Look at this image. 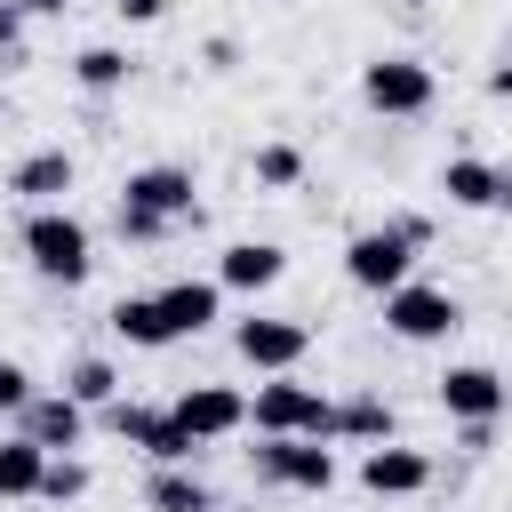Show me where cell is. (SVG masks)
<instances>
[{
	"label": "cell",
	"instance_id": "13",
	"mask_svg": "<svg viewBox=\"0 0 512 512\" xmlns=\"http://www.w3.org/2000/svg\"><path fill=\"white\" fill-rule=\"evenodd\" d=\"M280 272H288V248H280V240H232L224 264H216V280H224V288H248V296L272 288Z\"/></svg>",
	"mask_w": 512,
	"mask_h": 512
},
{
	"label": "cell",
	"instance_id": "25",
	"mask_svg": "<svg viewBox=\"0 0 512 512\" xmlns=\"http://www.w3.org/2000/svg\"><path fill=\"white\" fill-rule=\"evenodd\" d=\"M296 176H304V152H296V144H264V152H256V184H272V192H288Z\"/></svg>",
	"mask_w": 512,
	"mask_h": 512
},
{
	"label": "cell",
	"instance_id": "9",
	"mask_svg": "<svg viewBox=\"0 0 512 512\" xmlns=\"http://www.w3.org/2000/svg\"><path fill=\"white\" fill-rule=\"evenodd\" d=\"M504 400H512V384H504L496 368H480V360H464V368L440 376V408H448L456 424H488Z\"/></svg>",
	"mask_w": 512,
	"mask_h": 512
},
{
	"label": "cell",
	"instance_id": "2",
	"mask_svg": "<svg viewBox=\"0 0 512 512\" xmlns=\"http://www.w3.org/2000/svg\"><path fill=\"white\" fill-rule=\"evenodd\" d=\"M248 424H256V432H304V440H336V408H328L312 384H296V376H272V384H256V408H248Z\"/></svg>",
	"mask_w": 512,
	"mask_h": 512
},
{
	"label": "cell",
	"instance_id": "3",
	"mask_svg": "<svg viewBox=\"0 0 512 512\" xmlns=\"http://www.w3.org/2000/svg\"><path fill=\"white\" fill-rule=\"evenodd\" d=\"M384 328H392L400 344H440V336H456V328H464V304H456L448 288L400 280V288L384 296Z\"/></svg>",
	"mask_w": 512,
	"mask_h": 512
},
{
	"label": "cell",
	"instance_id": "28",
	"mask_svg": "<svg viewBox=\"0 0 512 512\" xmlns=\"http://www.w3.org/2000/svg\"><path fill=\"white\" fill-rule=\"evenodd\" d=\"M152 416H160V408H136V400H112V408H104V424H112L120 440H144V424H152Z\"/></svg>",
	"mask_w": 512,
	"mask_h": 512
},
{
	"label": "cell",
	"instance_id": "6",
	"mask_svg": "<svg viewBox=\"0 0 512 512\" xmlns=\"http://www.w3.org/2000/svg\"><path fill=\"white\" fill-rule=\"evenodd\" d=\"M360 96H368V112H384V120H416V112H432V72H424L416 56H376V64L360 72Z\"/></svg>",
	"mask_w": 512,
	"mask_h": 512
},
{
	"label": "cell",
	"instance_id": "8",
	"mask_svg": "<svg viewBox=\"0 0 512 512\" xmlns=\"http://www.w3.org/2000/svg\"><path fill=\"white\" fill-rule=\"evenodd\" d=\"M168 416L208 448V440H224V432H240V424H248V400H240L232 384H192V392H176V408H168Z\"/></svg>",
	"mask_w": 512,
	"mask_h": 512
},
{
	"label": "cell",
	"instance_id": "24",
	"mask_svg": "<svg viewBox=\"0 0 512 512\" xmlns=\"http://www.w3.org/2000/svg\"><path fill=\"white\" fill-rule=\"evenodd\" d=\"M40 496H48V504H80V496H88V464H80V456H48Z\"/></svg>",
	"mask_w": 512,
	"mask_h": 512
},
{
	"label": "cell",
	"instance_id": "7",
	"mask_svg": "<svg viewBox=\"0 0 512 512\" xmlns=\"http://www.w3.org/2000/svg\"><path fill=\"white\" fill-rule=\"evenodd\" d=\"M232 344H240V360H248V368L288 376V368L304 360V320H272V312H256V320H240V328H232Z\"/></svg>",
	"mask_w": 512,
	"mask_h": 512
},
{
	"label": "cell",
	"instance_id": "16",
	"mask_svg": "<svg viewBox=\"0 0 512 512\" xmlns=\"http://www.w3.org/2000/svg\"><path fill=\"white\" fill-rule=\"evenodd\" d=\"M112 336H120V344H136V352H160V344H176V328H168L160 296H120V304H112Z\"/></svg>",
	"mask_w": 512,
	"mask_h": 512
},
{
	"label": "cell",
	"instance_id": "19",
	"mask_svg": "<svg viewBox=\"0 0 512 512\" xmlns=\"http://www.w3.org/2000/svg\"><path fill=\"white\" fill-rule=\"evenodd\" d=\"M40 472H48V448L32 432L0 440V496H40Z\"/></svg>",
	"mask_w": 512,
	"mask_h": 512
},
{
	"label": "cell",
	"instance_id": "4",
	"mask_svg": "<svg viewBox=\"0 0 512 512\" xmlns=\"http://www.w3.org/2000/svg\"><path fill=\"white\" fill-rule=\"evenodd\" d=\"M256 472H264L272 488H304V496H320V488H336V448H320V440H304V432H264Z\"/></svg>",
	"mask_w": 512,
	"mask_h": 512
},
{
	"label": "cell",
	"instance_id": "17",
	"mask_svg": "<svg viewBox=\"0 0 512 512\" xmlns=\"http://www.w3.org/2000/svg\"><path fill=\"white\" fill-rule=\"evenodd\" d=\"M440 192H448L456 208H504V168H488V160H448V168H440Z\"/></svg>",
	"mask_w": 512,
	"mask_h": 512
},
{
	"label": "cell",
	"instance_id": "20",
	"mask_svg": "<svg viewBox=\"0 0 512 512\" xmlns=\"http://www.w3.org/2000/svg\"><path fill=\"white\" fill-rule=\"evenodd\" d=\"M336 440H392V400H376V392H360V400H344L336 408Z\"/></svg>",
	"mask_w": 512,
	"mask_h": 512
},
{
	"label": "cell",
	"instance_id": "21",
	"mask_svg": "<svg viewBox=\"0 0 512 512\" xmlns=\"http://www.w3.org/2000/svg\"><path fill=\"white\" fill-rule=\"evenodd\" d=\"M128 72H136V64H128L120 48H80V56H72V80H80L88 96H112V88H128Z\"/></svg>",
	"mask_w": 512,
	"mask_h": 512
},
{
	"label": "cell",
	"instance_id": "26",
	"mask_svg": "<svg viewBox=\"0 0 512 512\" xmlns=\"http://www.w3.org/2000/svg\"><path fill=\"white\" fill-rule=\"evenodd\" d=\"M168 232H176V224H168L160 208H136V200H120V240H136V248H144V240H168Z\"/></svg>",
	"mask_w": 512,
	"mask_h": 512
},
{
	"label": "cell",
	"instance_id": "22",
	"mask_svg": "<svg viewBox=\"0 0 512 512\" xmlns=\"http://www.w3.org/2000/svg\"><path fill=\"white\" fill-rule=\"evenodd\" d=\"M64 392H72L80 408H112V400H120V376H112V360H72Z\"/></svg>",
	"mask_w": 512,
	"mask_h": 512
},
{
	"label": "cell",
	"instance_id": "12",
	"mask_svg": "<svg viewBox=\"0 0 512 512\" xmlns=\"http://www.w3.org/2000/svg\"><path fill=\"white\" fill-rule=\"evenodd\" d=\"M432 480V464L416 456V448H392V440H376L368 456H360V488L368 496H416Z\"/></svg>",
	"mask_w": 512,
	"mask_h": 512
},
{
	"label": "cell",
	"instance_id": "15",
	"mask_svg": "<svg viewBox=\"0 0 512 512\" xmlns=\"http://www.w3.org/2000/svg\"><path fill=\"white\" fill-rule=\"evenodd\" d=\"M160 312H168L176 336H200L224 312V280H176V288H160Z\"/></svg>",
	"mask_w": 512,
	"mask_h": 512
},
{
	"label": "cell",
	"instance_id": "10",
	"mask_svg": "<svg viewBox=\"0 0 512 512\" xmlns=\"http://www.w3.org/2000/svg\"><path fill=\"white\" fill-rule=\"evenodd\" d=\"M120 200H136V208H160L168 224H192L200 216V200H192V168H128V184H120Z\"/></svg>",
	"mask_w": 512,
	"mask_h": 512
},
{
	"label": "cell",
	"instance_id": "14",
	"mask_svg": "<svg viewBox=\"0 0 512 512\" xmlns=\"http://www.w3.org/2000/svg\"><path fill=\"white\" fill-rule=\"evenodd\" d=\"M8 192H16V200H32V208H56V200L72 192V152H32V160H16Z\"/></svg>",
	"mask_w": 512,
	"mask_h": 512
},
{
	"label": "cell",
	"instance_id": "32",
	"mask_svg": "<svg viewBox=\"0 0 512 512\" xmlns=\"http://www.w3.org/2000/svg\"><path fill=\"white\" fill-rule=\"evenodd\" d=\"M16 8H24V16H56L64 0H16Z\"/></svg>",
	"mask_w": 512,
	"mask_h": 512
},
{
	"label": "cell",
	"instance_id": "30",
	"mask_svg": "<svg viewBox=\"0 0 512 512\" xmlns=\"http://www.w3.org/2000/svg\"><path fill=\"white\" fill-rule=\"evenodd\" d=\"M0 48H8V56L24 48V8H16V0H0Z\"/></svg>",
	"mask_w": 512,
	"mask_h": 512
},
{
	"label": "cell",
	"instance_id": "11",
	"mask_svg": "<svg viewBox=\"0 0 512 512\" xmlns=\"http://www.w3.org/2000/svg\"><path fill=\"white\" fill-rule=\"evenodd\" d=\"M24 432H32L48 456H64V448H80V432H88V408H80L72 392H32V408H24Z\"/></svg>",
	"mask_w": 512,
	"mask_h": 512
},
{
	"label": "cell",
	"instance_id": "31",
	"mask_svg": "<svg viewBox=\"0 0 512 512\" xmlns=\"http://www.w3.org/2000/svg\"><path fill=\"white\" fill-rule=\"evenodd\" d=\"M488 96H512V64H496V72H488Z\"/></svg>",
	"mask_w": 512,
	"mask_h": 512
},
{
	"label": "cell",
	"instance_id": "29",
	"mask_svg": "<svg viewBox=\"0 0 512 512\" xmlns=\"http://www.w3.org/2000/svg\"><path fill=\"white\" fill-rule=\"evenodd\" d=\"M112 16H120V24H160L168 0H112Z\"/></svg>",
	"mask_w": 512,
	"mask_h": 512
},
{
	"label": "cell",
	"instance_id": "27",
	"mask_svg": "<svg viewBox=\"0 0 512 512\" xmlns=\"http://www.w3.org/2000/svg\"><path fill=\"white\" fill-rule=\"evenodd\" d=\"M32 408V376H24V360H0V416H24Z\"/></svg>",
	"mask_w": 512,
	"mask_h": 512
},
{
	"label": "cell",
	"instance_id": "23",
	"mask_svg": "<svg viewBox=\"0 0 512 512\" xmlns=\"http://www.w3.org/2000/svg\"><path fill=\"white\" fill-rule=\"evenodd\" d=\"M136 448H144L152 464H192V448H200V440H192V432H184V424H176V416L160 408V416L144 424V440H136Z\"/></svg>",
	"mask_w": 512,
	"mask_h": 512
},
{
	"label": "cell",
	"instance_id": "18",
	"mask_svg": "<svg viewBox=\"0 0 512 512\" xmlns=\"http://www.w3.org/2000/svg\"><path fill=\"white\" fill-rule=\"evenodd\" d=\"M144 504H152V512H216L208 480H192L184 464H160V472H152V488H144Z\"/></svg>",
	"mask_w": 512,
	"mask_h": 512
},
{
	"label": "cell",
	"instance_id": "1",
	"mask_svg": "<svg viewBox=\"0 0 512 512\" xmlns=\"http://www.w3.org/2000/svg\"><path fill=\"white\" fill-rule=\"evenodd\" d=\"M24 256H32V272L56 280V288H80V280L96 272V240H88V224L64 216V208H32V216H24Z\"/></svg>",
	"mask_w": 512,
	"mask_h": 512
},
{
	"label": "cell",
	"instance_id": "5",
	"mask_svg": "<svg viewBox=\"0 0 512 512\" xmlns=\"http://www.w3.org/2000/svg\"><path fill=\"white\" fill-rule=\"evenodd\" d=\"M408 264H416V240H408L400 224L352 232V248H344V280H352V288H376V296H392V288L408 280Z\"/></svg>",
	"mask_w": 512,
	"mask_h": 512
}]
</instances>
